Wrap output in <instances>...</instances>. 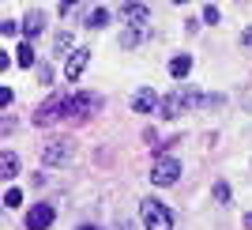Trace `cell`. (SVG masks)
<instances>
[{
    "label": "cell",
    "mask_w": 252,
    "mask_h": 230,
    "mask_svg": "<svg viewBox=\"0 0 252 230\" xmlns=\"http://www.w3.org/2000/svg\"><path fill=\"white\" fill-rule=\"evenodd\" d=\"M215 200H219V204H226V200H230V185H226V181H219V185H215Z\"/></svg>",
    "instance_id": "ac0fdd59"
},
{
    "label": "cell",
    "mask_w": 252,
    "mask_h": 230,
    "mask_svg": "<svg viewBox=\"0 0 252 230\" xmlns=\"http://www.w3.org/2000/svg\"><path fill=\"white\" fill-rule=\"evenodd\" d=\"M121 19H125V27H147L151 11L143 8V4H125V8H121Z\"/></svg>",
    "instance_id": "9c48e42d"
},
{
    "label": "cell",
    "mask_w": 252,
    "mask_h": 230,
    "mask_svg": "<svg viewBox=\"0 0 252 230\" xmlns=\"http://www.w3.org/2000/svg\"><path fill=\"white\" fill-rule=\"evenodd\" d=\"M189 72H192V57H189V53H181V57L169 61V76H173V79H185Z\"/></svg>",
    "instance_id": "7c38bea8"
},
{
    "label": "cell",
    "mask_w": 252,
    "mask_h": 230,
    "mask_svg": "<svg viewBox=\"0 0 252 230\" xmlns=\"http://www.w3.org/2000/svg\"><path fill=\"white\" fill-rule=\"evenodd\" d=\"M79 230H98V227H79Z\"/></svg>",
    "instance_id": "cb8c5ba5"
},
{
    "label": "cell",
    "mask_w": 252,
    "mask_h": 230,
    "mask_svg": "<svg viewBox=\"0 0 252 230\" xmlns=\"http://www.w3.org/2000/svg\"><path fill=\"white\" fill-rule=\"evenodd\" d=\"M173 4H189V0H173Z\"/></svg>",
    "instance_id": "d4e9b609"
},
{
    "label": "cell",
    "mask_w": 252,
    "mask_h": 230,
    "mask_svg": "<svg viewBox=\"0 0 252 230\" xmlns=\"http://www.w3.org/2000/svg\"><path fill=\"white\" fill-rule=\"evenodd\" d=\"M222 19V11L215 8V4H211V8H203V23H219Z\"/></svg>",
    "instance_id": "ffe728a7"
},
{
    "label": "cell",
    "mask_w": 252,
    "mask_h": 230,
    "mask_svg": "<svg viewBox=\"0 0 252 230\" xmlns=\"http://www.w3.org/2000/svg\"><path fill=\"white\" fill-rule=\"evenodd\" d=\"M57 117H64V94H53L49 102H45L42 110L34 114V125H53Z\"/></svg>",
    "instance_id": "8992f818"
},
{
    "label": "cell",
    "mask_w": 252,
    "mask_h": 230,
    "mask_svg": "<svg viewBox=\"0 0 252 230\" xmlns=\"http://www.w3.org/2000/svg\"><path fill=\"white\" fill-rule=\"evenodd\" d=\"M105 19H109V11H105V8H94V11H87V27H91V31L105 27Z\"/></svg>",
    "instance_id": "9a60e30c"
},
{
    "label": "cell",
    "mask_w": 252,
    "mask_h": 230,
    "mask_svg": "<svg viewBox=\"0 0 252 230\" xmlns=\"http://www.w3.org/2000/svg\"><path fill=\"white\" fill-rule=\"evenodd\" d=\"M15 31H19V23H11V19H4V23H0V34H4V38H11Z\"/></svg>",
    "instance_id": "44dd1931"
},
{
    "label": "cell",
    "mask_w": 252,
    "mask_h": 230,
    "mask_svg": "<svg viewBox=\"0 0 252 230\" xmlns=\"http://www.w3.org/2000/svg\"><path fill=\"white\" fill-rule=\"evenodd\" d=\"M139 215H143V227L147 230H173V215H169V208L162 200H143Z\"/></svg>",
    "instance_id": "7a4b0ae2"
},
{
    "label": "cell",
    "mask_w": 252,
    "mask_h": 230,
    "mask_svg": "<svg viewBox=\"0 0 252 230\" xmlns=\"http://www.w3.org/2000/svg\"><path fill=\"white\" fill-rule=\"evenodd\" d=\"M42 31H45V11H38V8H34L31 15L23 19V34H27V38H38Z\"/></svg>",
    "instance_id": "8fae6325"
},
{
    "label": "cell",
    "mask_w": 252,
    "mask_h": 230,
    "mask_svg": "<svg viewBox=\"0 0 252 230\" xmlns=\"http://www.w3.org/2000/svg\"><path fill=\"white\" fill-rule=\"evenodd\" d=\"M72 140H49V147H45V162H49V166H68V162H72Z\"/></svg>",
    "instance_id": "5b68a950"
},
{
    "label": "cell",
    "mask_w": 252,
    "mask_h": 230,
    "mask_svg": "<svg viewBox=\"0 0 252 230\" xmlns=\"http://www.w3.org/2000/svg\"><path fill=\"white\" fill-rule=\"evenodd\" d=\"M177 178H181V162L173 155H158L155 166H151V181L155 185H173Z\"/></svg>",
    "instance_id": "3957f363"
},
{
    "label": "cell",
    "mask_w": 252,
    "mask_h": 230,
    "mask_svg": "<svg viewBox=\"0 0 252 230\" xmlns=\"http://www.w3.org/2000/svg\"><path fill=\"white\" fill-rule=\"evenodd\" d=\"M241 42H245V45H252V27H249V31L241 34Z\"/></svg>",
    "instance_id": "603a6c76"
},
{
    "label": "cell",
    "mask_w": 252,
    "mask_h": 230,
    "mask_svg": "<svg viewBox=\"0 0 252 230\" xmlns=\"http://www.w3.org/2000/svg\"><path fill=\"white\" fill-rule=\"evenodd\" d=\"M87 64H91V49H75L72 57H68V64H64V79H68V83H75V79L83 76Z\"/></svg>",
    "instance_id": "52a82bcc"
},
{
    "label": "cell",
    "mask_w": 252,
    "mask_h": 230,
    "mask_svg": "<svg viewBox=\"0 0 252 230\" xmlns=\"http://www.w3.org/2000/svg\"><path fill=\"white\" fill-rule=\"evenodd\" d=\"M155 106H158V94L151 91V87L136 91V98H132V110H136V114H155Z\"/></svg>",
    "instance_id": "30bf717a"
},
{
    "label": "cell",
    "mask_w": 252,
    "mask_h": 230,
    "mask_svg": "<svg viewBox=\"0 0 252 230\" xmlns=\"http://www.w3.org/2000/svg\"><path fill=\"white\" fill-rule=\"evenodd\" d=\"M189 106H219V98L196 94V91H173L166 102H162V114L166 117H181V110H189Z\"/></svg>",
    "instance_id": "6da1fadb"
},
{
    "label": "cell",
    "mask_w": 252,
    "mask_h": 230,
    "mask_svg": "<svg viewBox=\"0 0 252 230\" xmlns=\"http://www.w3.org/2000/svg\"><path fill=\"white\" fill-rule=\"evenodd\" d=\"M0 174H4V181H11L15 174H19V158L11 155V151H8L4 158H0Z\"/></svg>",
    "instance_id": "4fadbf2b"
},
{
    "label": "cell",
    "mask_w": 252,
    "mask_h": 230,
    "mask_svg": "<svg viewBox=\"0 0 252 230\" xmlns=\"http://www.w3.org/2000/svg\"><path fill=\"white\" fill-rule=\"evenodd\" d=\"M4 204H8V208H19V204H23V192H19V189H8V192H4Z\"/></svg>",
    "instance_id": "e0dca14e"
},
{
    "label": "cell",
    "mask_w": 252,
    "mask_h": 230,
    "mask_svg": "<svg viewBox=\"0 0 252 230\" xmlns=\"http://www.w3.org/2000/svg\"><path fill=\"white\" fill-rule=\"evenodd\" d=\"M53 227V208L49 204H38V208L27 211V230H45Z\"/></svg>",
    "instance_id": "ba28073f"
},
{
    "label": "cell",
    "mask_w": 252,
    "mask_h": 230,
    "mask_svg": "<svg viewBox=\"0 0 252 230\" xmlns=\"http://www.w3.org/2000/svg\"><path fill=\"white\" fill-rule=\"evenodd\" d=\"M15 61H19L23 68H34V49H31V42H23L19 49H15Z\"/></svg>",
    "instance_id": "2e32d148"
},
{
    "label": "cell",
    "mask_w": 252,
    "mask_h": 230,
    "mask_svg": "<svg viewBox=\"0 0 252 230\" xmlns=\"http://www.w3.org/2000/svg\"><path fill=\"white\" fill-rule=\"evenodd\" d=\"M98 106L102 102L94 94H75V98H64V117H87V114H94Z\"/></svg>",
    "instance_id": "277c9868"
},
{
    "label": "cell",
    "mask_w": 252,
    "mask_h": 230,
    "mask_svg": "<svg viewBox=\"0 0 252 230\" xmlns=\"http://www.w3.org/2000/svg\"><path fill=\"white\" fill-rule=\"evenodd\" d=\"M75 4H79V0H61V15H68V11H75Z\"/></svg>",
    "instance_id": "7402d4cb"
},
{
    "label": "cell",
    "mask_w": 252,
    "mask_h": 230,
    "mask_svg": "<svg viewBox=\"0 0 252 230\" xmlns=\"http://www.w3.org/2000/svg\"><path fill=\"white\" fill-rule=\"evenodd\" d=\"M68 45H72V34H68V31H61V34H57V53H64Z\"/></svg>",
    "instance_id": "d6986e66"
},
{
    "label": "cell",
    "mask_w": 252,
    "mask_h": 230,
    "mask_svg": "<svg viewBox=\"0 0 252 230\" xmlns=\"http://www.w3.org/2000/svg\"><path fill=\"white\" fill-rule=\"evenodd\" d=\"M147 27H132V31H128L125 34V38H121V45H125V49H132V45H139V42H143V38H147Z\"/></svg>",
    "instance_id": "5bb4252c"
}]
</instances>
